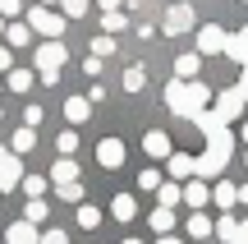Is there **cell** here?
<instances>
[{
	"mask_svg": "<svg viewBox=\"0 0 248 244\" xmlns=\"http://www.w3.org/2000/svg\"><path fill=\"white\" fill-rule=\"evenodd\" d=\"M97 166H106V171H120L124 166V143L120 138H101L97 143Z\"/></svg>",
	"mask_w": 248,
	"mask_h": 244,
	"instance_id": "obj_10",
	"label": "cell"
},
{
	"mask_svg": "<svg viewBox=\"0 0 248 244\" xmlns=\"http://www.w3.org/2000/svg\"><path fill=\"white\" fill-rule=\"evenodd\" d=\"M46 189H51V180H46V175H23V194H28V198H42Z\"/></svg>",
	"mask_w": 248,
	"mask_h": 244,
	"instance_id": "obj_30",
	"label": "cell"
},
{
	"mask_svg": "<svg viewBox=\"0 0 248 244\" xmlns=\"http://www.w3.org/2000/svg\"><path fill=\"white\" fill-rule=\"evenodd\" d=\"M156 244H184V240H179V235H161Z\"/></svg>",
	"mask_w": 248,
	"mask_h": 244,
	"instance_id": "obj_47",
	"label": "cell"
},
{
	"mask_svg": "<svg viewBox=\"0 0 248 244\" xmlns=\"http://www.w3.org/2000/svg\"><path fill=\"white\" fill-rule=\"evenodd\" d=\"M83 74H88V79H101V60H97V55H88V60H83Z\"/></svg>",
	"mask_w": 248,
	"mask_h": 244,
	"instance_id": "obj_40",
	"label": "cell"
},
{
	"mask_svg": "<svg viewBox=\"0 0 248 244\" xmlns=\"http://www.w3.org/2000/svg\"><path fill=\"white\" fill-rule=\"evenodd\" d=\"M234 88H239V92H244V97H248V65H244V69H239V83H234Z\"/></svg>",
	"mask_w": 248,
	"mask_h": 244,
	"instance_id": "obj_44",
	"label": "cell"
},
{
	"mask_svg": "<svg viewBox=\"0 0 248 244\" xmlns=\"http://www.w3.org/2000/svg\"><path fill=\"white\" fill-rule=\"evenodd\" d=\"M244 5H248V0H244Z\"/></svg>",
	"mask_w": 248,
	"mask_h": 244,
	"instance_id": "obj_55",
	"label": "cell"
},
{
	"mask_svg": "<svg viewBox=\"0 0 248 244\" xmlns=\"http://www.w3.org/2000/svg\"><path fill=\"white\" fill-rule=\"evenodd\" d=\"M0 69L9 74V46H5V42H0Z\"/></svg>",
	"mask_w": 248,
	"mask_h": 244,
	"instance_id": "obj_45",
	"label": "cell"
},
{
	"mask_svg": "<svg viewBox=\"0 0 248 244\" xmlns=\"http://www.w3.org/2000/svg\"><path fill=\"white\" fill-rule=\"evenodd\" d=\"M115 37H106V33H101V37H92V55H97V60H106V55H115Z\"/></svg>",
	"mask_w": 248,
	"mask_h": 244,
	"instance_id": "obj_32",
	"label": "cell"
},
{
	"mask_svg": "<svg viewBox=\"0 0 248 244\" xmlns=\"http://www.w3.org/2000/svg\"><path fill=\"white\" fill-rule=\"evenodd\" d=\"M120 244H142V240H133V235H129V240H120Z\"/></svg>",
	"mask_w": 248,
	"mask_h": 244,
	"instance_id": "obj_50",
	"label": "cell"
},
{
	"mask_svg": "<svg viewBox=\"0 0 248 244\" xmlns=\"http://www.w3.org/2000/svg\"><path fill=\"white\" fill-rule=\"evenodd\" d=\"M14 184H23V162L9 147H0V189H14Z\"/></svg>",
	"mask_w": 248,
	"mask_h": 244,
	"instance_id": "obj_9",
	"label": "cell"
},
{
	"mask_svg": "<svg viewBox=\"0 0 248 244\" xmlns=\"http://www.w3.org/2000/svg\"><path fill=\"white\" fill-rule=\"evenodd\" d=\"M193 125H198V134H202V138H212L216 129H230V125H225V120H221V115H216V111H202V115H198Z\"/></svg>",
	"mask_w": 248,
	"mask_h": 244,
	"instance_id": "obj_26",
	"label": "cell"
},
{
	"mask_svg": "<svg viewBox=\"0 0 248 244\" xmlns=\"http://www.w3.org/2000/svg\"><path fill=\"white\" fill-rule=\"evenodd\" d=\"M64 60H69L64 42H37V83L55 88V83H60V69H64Z\"/></svg>",
	"mask_w": 248,
	"mask_h": 244,
	"instance_id": "obj_3",
	"label": "cell"
},
{
	"mask_svg": "<svg viewBox=\"0 0 248 244\" xmlns=\"http://www.w3.org/2000/svg\"><path fill=\"white\" fill-rule=\"evenodd\" d=\"M42 5H46V9H51V5H60V0H42Z\"/></svg>",
	"mask_w": 248,
	"mask_h": 244,
	"instance_id": "obj_51",
	"label": "cell"
},
{
	"mask_svg": "<svg viewBox=\"0 0 248 244\" xmlns=\"http://www.w3.org/2000/svg\"><path fill=\"white\" fill-rule=\"evenodd\" d=\"M198 69H202V55H198V51H188V55H179V60H175V79L179 83H193Z\"/></svg>",
	"mask_w": 248,
	"mask_h": 244,
	"instance_id": "obj_17",
	"label": "cell"
},
{
	"mask_svg": "<svg viewBox=\"0 0 248 244\" xmlns=\"http://www.w3.org/2000/svg\"><path fill=\"white\" fill-rule=\"evenodd\" d=\"M5 46H28L32 42V28L28 23H5V37H0Z\"/></svg>",
	"mask_w": 248,
	"mask_h": 244,
	"instance_id": "obj_24",
	"label": "cell"
},
{
	"mask_svg": "<svg viewBox=\"0 0 248 244\" xmlns=\"http://www.w3.org/2000/svg\"><path fill=\"white\" fill-rule=\"evenodd\" d=\"M46 217H51L46 198H28V212H23V221H28V226H37V221H46Z\"/></svg>",
	"mask_w": 248,
	"mask_h": 244,
	"instance_id": "obj_28",
	"label": "cell"
},
{
	"mask_svg": "<svg viewBox=\"0 0 248 244\" xmlns=\"http://www.w3.org/2000/svg\"><path fill=\"white\" fill-rule=\"evenodd\" d=\"M244 157H248V152H244Z\"/></svg>",
	"mask_w": 248,
	"mask_h": 244,
	"instance_id": "obj_56",
	"label": "cell"
},
{
	"mask_svg": "<svg viewBox=\"0 0 248 244\" xmlns=\"http://www.w3.org/2000/svg\"><path fill=\"white\" fill-rule=\"evenodd\" d=\"M0 120H5V111H0Z\"/></svg>",
	"mask_w": 248,
	"mask_h": 244,
	"instance_id": "obj_54",
	"label": "cell"
},
{
	"mask_svg": "<svg viewBox=\"0 0 248 244\" xmlns=\"http://www.w3.org/2000/svg\"><path fill=\"white\" fill-rule=\"evenodd\" d=\"M239 37H244V42H248V23H244V28H239Z\"/></svg>",
	"mask_w": 248,
	"mask_h": 244,
	"instance_id": "obj_49",
	"label": "cell"
},
{
	"mask_svg": "<svg viewBox=\"0 0 248 244\" xmlns=\"http://www.w3.org/2000/svg\"><path fill=\"white\" fill-rule=\"evenodd\" d=\"M161 28H166L170 37L188 33V28H193V5H170V9H166V18H161Z\"/></svg>",
	"mask_w": 248,
	"mask_h": 244,
	"instance_id": "obj_8",
	"label": "cell"
},
{
	"mask_svg": "<svg viewBox=\"0 0 248 244\" xmlns=\"http://www.w3.org/2000/svg\"><path fill=\"white\" fill-rule=\"evenodd\" d=\"M64 120H69V125L92 120V101H88V97H69V101H64Z\"/></svg>",
	"mask_w": 248,
	"mask_h": 244,
	"instance_id": "obj_19",
	"label": "cell"
},
{
	"mask_svg": "<svg viewBox=\"0 0 248 244\" xmlns=\"http://www.w3.org/2000/svg\"><path fill=\"white\" fill-rule=\"evenodd\" d=\"M88 101H92V106H101V101H106V88H101V83H92V92H88Z\"/></svg>",
	"mask_w": 248,
	"mask_h": 244,
	"instance_id": "obj_42",
	"label": "cell"
},
{
	"mask_svg": "<svg viewBox=\"0 0 248 244\" xmlns=\"http://www.w3.org/2000/svg\"><path fill=\"white\" fill-rule=\"evenodd\" d=\"M142 152H147L152 162H170L175 143H170V134H166V129H147V134H142Z\"/></svg>",
	"mask_w": 248,
	"mask_h": 244,
	"instance_id": "obj_6",
	"label": "cell"
},
{
	"mask_svg": "<svg viewBox=\"0 0 248 244\" xmlns=\"http://www.w3.org/2000/svg\"><path fill=\"white\" fill-rule=\"evenodd\" d=\"M42 120H46V111H42V106H28V111H23V129H37Z\"/></svg>",
	"mask_w": 248,
	"mask_h": 244,
	"instance_id": "obj_35",
	"label": "cell"
},
{
	"mask_svg": "<svg viewBox=\"0 0 248 244\" xmlns=\"http://www.w3.org/2000/svg\"><path fill=\"white\" fill-rule=\"evenodd\" d=\"M234 244H248V221H239V235H234Z\"/></svg>",
	"mask_w": 248,
	"mask_h": 244,
	"instance_id": "obj_46",
	"label": "cell"
},
{
	"mask_svg": "<svg viewBox=\"0 0 248 244\" xmlns=\"http://www.w3.org/2000/svg\"><path fill=\"white\" fill-rule=\"evenodd\" d=\"M37 83V69H9L5 74V88H14V92H28Z\"/></svg>",
	"mask_w": 248,
	"mask_h": 244,
	"instance_id": "obj_25",
	"label": "cell"
},
{
	"mask_svg": "<svg viewBox=\"0 0 248 244\" xmlns=\"http://www.w3.org/2000/svg\"><path fill=\"white\" fill-rule=\"evenodd\" d=\"M244 101H248V97H244L239 88H225L221 97H216V106H212V111L225 120V125H230V120H239V115H244Z\"/></svg>",
	"mask_w": 248,
	"mask_h": 244,
	"instance_id": "obj_7",
	"label": "cell"
},
{
	"mask_svg": "<svg viewBox=\"0 0 248 244\" xmlns=\"http://www.w3.org/2000/svg\"><path fill=\"white\" fill-rule=\"evenodd\" d=\"M64 203H83V184H64V189H55Z\"/></svg>",
	"mask_w": 248,
	"mask_h": 244,
	"instance_id": "obj_37",
	"label": "cell"
},
{
	"mask_svg": "<svg viewBox=\"0 0 248 244\" xmlns=\"http://www.w3.org/2000/svg\"><path fill=\"white\" fill-rule=\"evenodd\" d=\"M225 42H230V33H225L221 23L198 28V55H225Z\"/></svg>",
	"mask_w": 248,
	"mask_h": 244,
	"instance_id": "obj_5",
	"label": "cell"
},
{
	"mask_svg": "<svg viewBox=\"0 0 248 244\" xmlns=\"http://www.w3.org/2000/svg\"><path fill=\"white\" fill-rule=\"evenodd\" d=\"M225 55H230V60H234V65H239V69H244V65H248V42H244V37H239V33H230V42H225Z\"/></svg>",
	"mask_w": 248,
	"mask_h": 244,
	"instance_id": "obj_27",
	"label": "cell"
},
{
	"mask_svg": "<svg viewBox=\"0 0 248 244\" xmlns=\"http://www.w3.org/2000/svg\"><path fill=\"white\" fill-rule=\"evenodd\" d=\"M97 9L101 14H120V0H97Z\"/></svg>",
	"mask_w": 248,
	"mask_h": 244,
	"instance_id": "obj_43",
	"label": "cell"
},
{
	"mask_svg": "<svg viewBox=\"0 0 248 244\" xmlns=\"http://www.w3.org/2000/svg\"><path fill=\"white\" fill-rule=\"evenodd\" d=\"M216 235H221L225 244H234V235H239V221H234L230 212H225V217H216Z\"/></svg>",
	"mask_w": 248,
	"mask_h": 244,
	"instance_id": "obj_31",
	"label": "cell"
},
{
	"mask_svg": "<svg viewBox=\"0 0 248 244\" xmlns=\"http://www.w3.org/2000/svg\"><path fill=\"white\" fill-rule=\"evenodd\" d=\"M184 230H188V240H207V235H216V221L207 217V212H193V217L184 221Z\"/></svg>",
	"mask_w": 248,
	"mask_h": 244,
	"instance_id": "obj_18",
	"label": "cell"
},
{
	"mask_svg": "<svg viewBox=\"0 0 248 244\" xmlns=\"http://www.w3.org/2000/svg\"><path fill=\"white\" fill-rule=\"evenodd\" d=\"M28 28H32V37L60 42L64 37V14H55V9H46V5H32L28 9Z\"/></svg>",
	"mask_w": 248,
	"mask_h": 244,
	"instance_id": "obj_4",
	"label": "cell"
},
{
	"mask_svg": "<svg viewBox=\"0 0 248 244\" xmlns=\"http://www.w3.org/2000/svg\"><path fill=\"white\" fill-rule=\"evenodd\" d=\"M138 189H161V175L156 171H142L138 175Z\"/></svg>",
	"mask_w": 248,
	"mask_h": 244,
	"instance_id": "obj_38",
	"label": "cell"
},
{
	"mask_svg": "<svg viewBox=\"0 0 248 244\" xmlns=\"http://www.w3.org/2000/svg\"><path fill=\"white\" fill-rule=\"evenodd\" d=\"M51 184H55V189H64V184H78V162H74V157H55V166H51Z\"/></svg>",
	"mask_w": 248,
	"mask_h": 244,
	"instance_id": "obj_11",
	"label": "cell"
},
{
	"mask_svg": "<svg viewBox=\"0 0 248 244\" xmlns=\"http://www.w3.org/2000/svg\"><path fill=\"white\" fill-rule=\"evenodd\" d=\"M124 23H129L124 14H106V37H110V33H124Z\"/></svg>",
	"mask_w": 248,
	"mask_h": 244,
	"instance_id": "obj_39",
	"label": "cell"
},
{
	"mask_svg": "<svg viewBox=\"0 0 248 244\" xmlns=\"http://www.w3.org/2000/svg\"><path fill=\"white\" fill-rule=\"evenodd\" d=\"M23 14V0H0V18H18Z\"/></svg>",
	"mask_w": 248,
	"mask_h": 244,
	"instance_id": "obj_36",
	"label": "cell"
},
{
	"mask_svg": "<svg viewBox=\"0 0 248 244\" xmlns=\"http://www.w3.org/2000/svg\"><path fill=\"white\" fill-rule=\"evenodd\" d=\"M0 37H5V18H0Z\"/></svg>",
	"mask_w": 248,
	"mask_h": 244,
	"instance_id": "obj_53",
	"label": "cell"
},
{
	"mask_svg": "<svg viewBox=\"0 0 248 244\" xmlns=\"http://www.w3.org/2000/svg\"><path fill=\"white\" fill-rule=\"evenodd\" d=\"M5 244H42V230L28 221H9L5 226Z\"/></svg>",
	"mask_w": 248,
	"mask_h": 244,
	"instance_id": "obj_12",
	"label": "cell"
},
{
	"mask_svg": "<svg viewBox=\"0 0 248 244\" xmlns=\"http://www.w3.org/2000/svg\"><path fill=\"white\" fill-rule=\"evenodd\" d=\"M88 9H92L88 0H60V14H64V18H83Z\"/></svg>",
	"mask_w": 248,
	"mask_h": 244,
	"instance_id": "obj_34",
	"label": "cell"
},
{
	"mask_svg": "<svg viewBox=\"0 0 248 244\" xmlns=\"http://www.w3.org/2000/svg\"><path fill=\"white\" fill-rule=\"evenodd\" d=\"M239 203H244V208H248V184H239Z\"/></svg>",
	"mask_w": 248,
	"mask_h": 244,
	"instance_id": "obj_48",
	"label": "cell"
},
{
	"mask_svg": "<svg viewBox=\"0 0 248 244\" xmlns=\"http://www.w3.org/2000/svg\"><path fill=\"white\" fill-rule=\"evenodd\" d=\"M32 147H37V129H23V125H18V129H14V143H9V152L23 157V152H32Z\"/></svg>",
	"mask_w": 248,
	"mask_h": 244,
	"instance_id": "obj_23",
	"label": "cell"
},
{
	"mask_svg": "<svg viewBox=\"0 0 248 244\" xmlns=\"http://www.w3.org/2000/svg\"><path fill=\"white\" fill-rule=\"evenodd\" d=\"M55 152H60V157H69V152H78V134H74V129H64V134L55 138Z\"/></svg>",
	"mask_w": 248,
	"mask_h": 244,
	"instance_id": "obj_33",
	"label": "cell"
},
{
	"mask_svg": "<svg viewBox=\"0 0 248 244\" xmlns=\"http://www.w3.org/2000/svg\"><path fill=\"white\" fill-rule=\"evenodd\" d=\"M147 226L156 230V235H175V226H179V221H175V212L156 208V212H152V217H147Z\"/></svg>",
	"mask_w": 248,
	"mask_h": 244,
	"instance_id": "obj_22",
	"label": "cell"
},
{
	"mask_svg": "<svg viewBox=\"0 0 248 244\" xmlns=\"http://www.w3.org/2000/svg\"><path fill=\"white\" fill-rule=\"evenodd\" d=\"M207 198H212V189H207V180H198V175H193V180L184 184V203H188L193 212H202V208H207Z\"/></svg>",
	"mask_w": 248,
	"mask_h": 244,
	"instance_id": "obj_14",
	"label": "cell"
},
{
	"mask_svg": "<svg viewBox=\"0 0 248 244\" xmlns=\"http://www.w3.org/2000/svg\"><path fill=\"white\" fill-rule=\"evenodd\" d=\"M212 203L230 212L234 203H239V184H230V180H216V184H212Z\"/></svg>",
	"mask_w": 248,
	"mask_h": 244,
	"instance_id": "obj_16",
	"label": "cell"
},
{
	"mask_svg": "<svg viewBox=\"0 0 248 244\" xmlns=\"http://www.w3.org/2000/svg\"><path fill=\"white\" fill-rule=\"evenodd\" d=\"M207 101H212V88H207L202 79H193V83L170 79L166 83V106L175 111V115H184V120H198L207 111Z\"/></svg>",
	"mask_w": 248,
	"mask_h": 244,
	"instance_id": "obj_1",
	"label": "cell"
},
{
	"mask_svg": "<svg viewBox=\"0 0 248 244\" xmlns=\"http://www.w3.org/2000/svg\"><path fill=\"white\" fill-rule=\"evenodd\" d=\"M179 203H184V184H175V180H161V189H156V208L175 212Z\"/></svg>",
	"mask_w": 248,
	"mask_h": 244,
	"instance_id": "obj_13",
	"label": "cell"
},
{
	"mask_svg": "<svg viewBox=\"0 0 248 244\" xmlns=\"http://www.w3.org/2000/svg\"><path fill=\"white\" fill-rule=\"evenodd\" d=\"M170 180H175V184L193 180V157H188V152H170Z\"/></svg>",
	"mask_w": 248,
	"mask_h": 244,
	"instance_id": "obj_15",
	"label": "cell"
},
{
	"mask_svg": "<svg viewBox=\"0 0 248 244\" xmlns=\"http://www.w3.org/2000/svg\"><path fill=\"white\" fill-rule=\"evenodd\" d=\"M42 244H69V235L64 230H42Z\"/></svg>",
	"mask_w": 248,
	"mask_h": 244,
	"instance_id": "obj_41",
	"label": "cell"
},
{
	"mask_svg": "<svg viewBox=\"0 0 248 244\" xmlns=\"http://www.w3.org/2000/svg\"><path fill=\"white\" fill-rule=\"evenodd\" d=\"M110 217H115V221H133V217H138V198H133V194H115Z\"/></svg>",
	"mask_w": 248,
	"mask_h": 244,
	"instance_id": "obj_20",
	"label": "cell"
},
{
	"mask_svg": "<svg viewBox=\"0 0 248 244\" xmlns=\"http://www.w3.org/2000/svg\"><path fill=\"white\" fill-rule=\"evenodd\" d=\"M244 143H248V120H244Z\"/></svg>",
	"mask_w": 248,
	"mask_h": 244,
	"instance_id": "obj_52",
	"label": "cell"
},
{
	"mask_svg": "<svg viewBox=\"0 0 248 244\" xmlns=\"http://www.w3.org/2000/svg\"><path fill=\"white\" fill-rule=\"evenodd\" d=\"M78 226H83V230H97V226H101V208H92V203H78Z\"/></svg>",
	"mask_w": 248,
	"mask_h": 244,
	"instance_id": "obj_29",
	"label": "cell"
},
{
	"mask_svg": "<svg viewBox=\"0 0 248 244\" xmlns=\"http://www.w3.org/2000/svg\"><path fill=\"white\" fill-rule=\"evenodd\" d=\"M120 88L124 92H142L147 88V69H142V65H129V69L120 74Z\"/></svg>",
	"mask_w": 248,
	"mask_h": 244,
	"instance_id": "obj_21",
	"label": "cell"
},
{
	"mask_svg": "<svg viewBox=\"0 0 248 244\" xmlns=\"http://www.w3.org/2000/svg\"><path fill=\"white\" fill-rule=\"evenodd\" d=\"M234 143H239V138H234L230 129H216V134L207 138V152L193 157V175H198V180H221V171L230 166Z\"/></svg>",
	"mask_w": 248,
	"mask_h": 244,
	"instance_id": "obj_2",
	"label": "cell"
}]
</instances>
